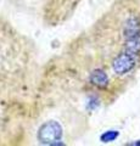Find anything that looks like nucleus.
Here are the masks:
<instances>
[{"instance_id":"f257e3e1","label":"nucleus","mask_w":140,"mask_h":146,"mask_svg":"<svg viewBox=\"0 0 140 146\" xmlns=\"http://www.w3.org/2000/svg\"><path fill=\"white\" fill-rule=\"evenodd\" d=\"M62 136V128L55 121H50L42 125L38 133V139L44 145H55Z\"/></svg>"},{"instance_id":"f03ea898","label":"nucleus","mask_w":140,"mask_h":146,"mask_svg":"<svg viewBox=\"0 0 140 146\" xmlns=\"http://www.w3.org/2000/svg\"><path fill=\"white\" fill-rule=\"evenodd\" d=\"M135 66V60H134V55L128 54L127 51L118 55L113 62H112V68L117 74H125L130 70H133V67Z\"/></svg>"},{"instance_id":"7ed1b4c3","label":"nucleus","mask_w":140,"mask_h":146,"mask_svg":"<svg viewBox=\"0 0 140 146\" xmlns=\"http://www.w3.org/2000/svg\"><path fill=\"white\" fill-rule=\"evenodd\" d=\"M138 34H140V21L138 17H130L124 27V36L127 39Z\"/></svg>"},{"instance_id":"20e7f679","label":"nucleus","mask_w":140,"mask_h":146,"mask_svg":"<svg viewBox=\"0 0 140 146\" xmlns=\"http://www.w3.org/2000/svg\"><path fill=\"white\" fill-rule=\"evenodd\" d=\"M90 82L99 88H105L108 84V77L102 70H95L90 76Z\"/></svg>"},{"instance_id":"39448f33","label":"nucleus","mask_w":140,"mask_h":146,"mask_svg":"<svg viewBox=\"0 0 140 146\" xmlns=\"http://www.w3.org/2000/svg\"><path fill=\"white\" fill-rule=\"evenodd\" d=\"M125 51L132 55H138L140 52V34L127 38V40H125Z\"/></svg>"},{"instance_id":"423d86ee","label":"nucleus","mask_w":140,"mask_h":146,"mask_svg":"<svg viewBox=\"0 0 140 146\" xmlns=\"http://www.w3.org/2000/svg\"><path fill=\"white\" fill-rule=\"evenodd\" d=\"M117 138H118V131H116V130H108V131H106L105 134L101 135L100 139H101L102 143H111V141L116 140Z\"/></svg>"}]
</instances>
